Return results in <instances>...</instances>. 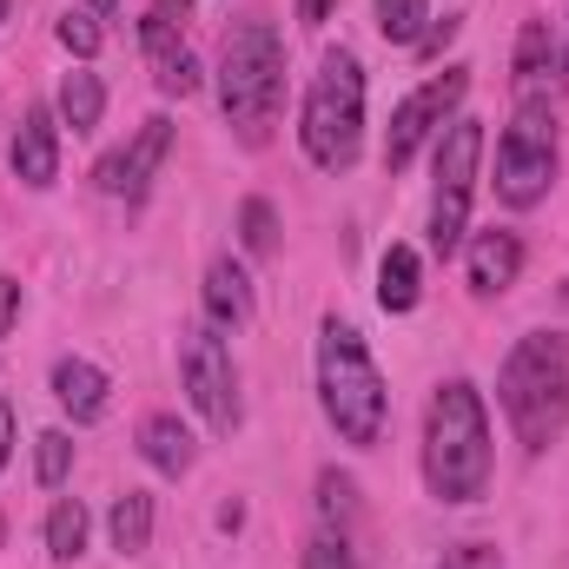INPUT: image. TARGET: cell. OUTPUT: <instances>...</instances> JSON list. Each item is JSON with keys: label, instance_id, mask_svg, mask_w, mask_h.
<instances>
[{"label": "cell", "instance_id": "cell-35", "mask_svg": "<svg viewBox=\"0 0 569 569\" xmlns=\"http://www.w3.org/2000/svg\"><path fill=\"white\" fill-rule=\"evenodd\" d=\"M563 73H569V33H563Z\"/></svg>", "mask_w": 569, "mask_h": 569}, {"label": "cell", "instance_id": "cell-26", "mask_svg": "<svg viewBox=\"0 0 569 569\" xmlns=\"http://www.w3.org/2000/svg\"><path fill=\"white\" fill-rule=\"evenodd\" d=\"M239 246H246V252H272V246H279V212H272V199H246V206H239Z\"/></svg>", "mask_w": 569, "mask_h": 569}, {"label": "cell", "instance_id": "cell-8", "mask_svg": "<svg viewBox=\"0 0 569 569\" xmlns=\"http://www.w3.org/2000/svg\"><path fill=\"white\" fill-rule=\"evenodd\" d=\"M179 378H186V398L219 437H232L246 418V398H239V365H232V345L219 325H192L186 345H179Z\"/></svg>", "mask_w": 569, "mask_h": 569}, {"label": "cell", "instance_id": "cell-20", "mask_svg": "<svg viewBox=\"0 0 569 569\" xmlns=\"http://www.w3.org/2000/svg\"><path fill=\"white\" fill-rule=\"evenodd\" d=\"M550 67H557L550 20H523V33H517V87H523V100H537V87L550 80Z\"/></svg>", "mask_w": 569, "mask_h": 569}, {"label": "cell", "instance_id": "cell-36", "mask_svg": "<svg viewBox=\"0 0 569 569\" xmlns=\"http://www.w3.org/2000/svg\"><path fill=\"white\" fill-rule=\"evenodd\" d=\"M0 20H7V0H0Z\"/></svg>", "mask_w": 569, "mask_h": 569}, {"label": "cell", "instance_id": "cell-31", "mask_svg": "<svg viewBox=\"0 0 569 569\" xmlns=\"http://www.w3.org/2000/svg\"><path fill=\"white\" fill-rule=\"evenodd\" d=\"M331 7H338V0H298V20H305V27H325Z\"/></svg>", "mask_w": 569, "mask_h": 569}, {"label": "cell", "instance_id": "cell-16", "mask_svg": "<svg viewBox=\"0 0 569 569\" xmlns=\"http://www.w3.org/2000/svg\"><path fill=\"white\" fill-rule=\"evenodd\" d=\"M140 457L159 470V477H186L199 450H192V430L179 425L172 411H152V418L140 425Z\"/></svg>", "mask_w": 569, "mask_h": 569}, {"label": "cell", "instance_id": "cell-18", "mask_svg": "<svg viewBox=\"0 0 569 569\" xmlns=\"http://www.w3.org/2000/svg\"><path fill=\"white\" fill-rule=\"evenodd\" d=\"M100 113H107V87H100V73H87V67H73L67 80H60V120L87 140L93 127H100Z\"/></svg>", "mask_w": 569, "mask_h": 569}, {"label": "cell", "instance_id": "cell-33", "mask_svg": "<svg viewBox=\"0 0 569 569\" xmlns=\"http://www.w3.org/2000/svg\"><path fill=\"white\" fill-rule=\"evenodd\" d=\"M152 13H159V20H172V27H186V13H192V0H152Z\"/></svg>", "mask_w": 569, "mask_h": 569}, {"label": "cell", "instance_id": "cell-4", "mask_svg": "<svg viewBox=\"0 0 569 569\" xmlns=\"http://www.w3.org/2000/svg\"><path fill=\"white\" fill-rule=\"evenodd\" d=\"M318 405L331 430L358 450H371L385 437V418H391V391L371 365V345L358 338V325L345 318H325L318 325Z\"/></svg>", "mask_w": 569, "mask_h": 569}, {"label": "cell", "instance_id": "cell-21", "mask_svg": "<svg viewBox=\"0 0 569 569\" xmlns=\"http://www.w3.org/2000/svg\"><path fill=\"white\" fill-rule=\"evenodd\" d=\"M318 517H325V530L351 537V523H358V483L345 470H318Z\"/></svg>", "mask_w": 569, "mask_h": 569}, {"label": "cell", "instance_id": "cell-11", "mask_svg": "<svg viewBox=\"0 0 569 569\" xmlns=\"http://www.w3.org/2000/svg\"><path fill=\"white\" fill-rule=\"evenodd\" d=\"M140 53H146V67H152V87H159L166 100H186V93L199 87V60H192V47L179 40L172 20L146 13L140 20Z\"/></svg>", "mask_w": 569, "mask_h": 569}, {"label": "cell", "instance_id": "cell-19", "mask_svg": "<svg viewBox=\"0 0 569 569\" xmlns=\"http://www.w3.org/2000/svg\"><path fill=\"white\" fill-rule=\"evenodd\" d=\"M107 537H113L120 557H140L146 543H152V497H146V490L113 497V510H107Z\"/></svg>", "mask_w": 569, "mask_h": 569}, {"label": "cell", "instance_id": "cell-1", "mask_svg": "<svg viewBox=\"0 0 569 569\" xmlns=\"http://www.w3.org/2000/svg\"><path fill=\"white\" fill-rule=\"evenodd\" d=\"M425 483L437 503H483V490H490V411L470 378H450L430 391Z\"/></svg>", "mask_w": 569, "mask_h": 569}, {"label": "cell", "instance_id": "cell-12", "mask_svg": "<svg viewBox=\"0 0 569 569\" xmlns=\"http://www.w3.org/2000/svg\"><path fill=\"white\" fill-rule=\"evenodd\" d=\"M7 159H13L20 186H33V192H47L60 179V127H53L47 107H27L20 113V133H13V152Z\"/></svg>", "mask_w": 569, "mask_h": 569}, {"label": "cell", "instance_id": "cell-14", "mask_svg": "<svg viewBox=\"0 0 569 569\" xmlns=\"http://www.w3.org/2000/svg\"><path fill=\"white\" fill-rule=\"evenodd\" d=\"M206 325H219V331L252 325V279H246V266L226 259V252L206 266Z\"/></svg>", "mask_w": 569, "mask_h": 569}, {"label": "cell", "instance_id": "cell-17", "mask_svg": "<svg viewBox=\"0 0 569 569\" xmlns=\"http://www.w3.org/2000/svg\"><path fill=\"white\" fill-rule=\"evenodd\" d=\"M418 298H425V259L411 246H391L378 266V305L391 318H405V311H418Z\"/></svg>", "mask_w": 569, "mask_h": 569}, {"label": "cell", "instance_id": "cell-9", "mask_svg": "<svg viewBox=\"0 0 569 569\" xmlns=\"http://www.w3.org/2000/svg\"><path fill=\"white\" fill-rule=\"evenodd\" d=\"M463 93H470V67H443L437 80H425L398 113H391V140H385V166L391 172H405L411 159H418V146L430 133H443L450 120H457V107H463Z\"/></svg>", "mask_w": 569, "mask_h": 569}, {"label": "cell", "instance_id": "cell-32", "mask_svg": "<svg viewBox=\"0 0 569 569\" xmlns=\"http://www.w3.org/2000/svg\"><path fill=\"white\" fill-rule=\"evenodd\" d=\"M7 457H13V405L0 398V470H7Z\"/></svg>", "mask_w": 569, "mask_h": 569}, {"label": "cell", "instance_id": "cell-6", "mask_svg": "<svg viewBox=\"0 0 569 569\" xmlns=\"http://www.w3.org/2000/svg\"><path fill=\"white\" fill-rule=\"evenodd\" d=\"M477 166H483V120L457 113L437 133V166H430V252L450 259L470 232V192H477Z\"/></svg>", "mask_w": 569, "mask_h": 569}, {"label": "cell", "instance_id": "cell-29", "mask_svg": "<svg viewBox=\"0 0 569 569\" xmlns=\"http://www.w3.org/2000/svg\"><path fill=\"white\" fill-rule=\"evenodd\" d=\"M20 325V279L13 272H0V338Z\"/></svg>", "mask_w": 569, "mask_h": 569}, {"label": "cell", "instance_id": "cell-34", "mask_svg": "<svg viewBox=\"0 0 569 569\" xmlns=\"http://www.w3.org/2000/svg\"><path fill=\"white\" fill-rule=\"evenodd\" d=\"M113 7H120V0H87V13H100V20H107Z\"/></svg>", "mask_w": 569, "mask_h": 569}, {"label": "cell", "instance_id": "cell-22", "mask_svg": "<svg viewBox=\"0 0 569 569\" xmlns=\"http://www.w3.org/2000/svg\"><path fill=\"white\" fill-rule=\"evenodd\" d=\"M47 550H53L60 563H73V557L87 550V510H80L73 497H60V503L47 510Z\"/></svg>", "mask_w": 569, "mask_h": 569}, {"label": "cell", "instance_id": "cell-30", "mask_svg": "<svg viewBox=\"0 0 569 569\" xmlns=\"http://www.w3.org/2000/svg\"><path fill=\"white\" fill-rule=\"evenodd\" d=\"M450 33H457V20H437V27H425V40H418V53H443V40H450Z\"/></svg>", "mask_w": 569, "mask_h": 569}, {"label": "cell", "instance_id": "cell-2", "mask_svg": "<svg viewBox=\"0 0 569 569\" xmlns=\"http://www.w3.org/2000/svg\"><path fill=\"white\" fill-rule=\"evenodd\" d=\"M497 405L523 450H550L569 430V331H523L497 371Z\"/></svg>", "mask_w": 569, "mask_h": 569}, {"label": "cell", "instance_id": "cell-10", "mask_svg": "<svg viewBox=\"0 0 569 569\" xmlns=\"http://www.w3.org/2000/svg\"><path fill=\"white\" fill-rule=\"evenodd\" d=\"M166 152H172V120H166V113H152L140 133H133V146H127V152L100 159V192H127V199H146V186L159 179Z\"/></svg>", "mask_w": 569, "mask_h": 569}, {"label": "cell", "instance_id": "cell-3", "mask_svg": "<svg viewBox=\"0 0 569 569\" xmlns=\"http://www.w3.org/2000/svg\"><path fill=\"white\" fill-rule=\"evenodd\" d=\"M219 107H226V127L246 146L272 140V120H279V107H284V40L266 13H246L226 33V53H219Z\"/></svg>", "mask_w": 569, "mask_h": 569}, {"label": "cell", "instance_id": "cell-23", "mask_svg": "<svg viewBox=\"0 0 569 569\" xmlns=\"http://www.w3.org/2000/svg\"><path fill=\"white\" fill-rule=\"evenodd\" d=\"M425 20H430V0H378V33L391 47H418Z\"/></svg>", "mask_w": 569, "mask_h": 569}, {"label": "cell", "instance_id": "cell-5", "mask_svg": "<svg viewBox=\"0 0 569 569\" xmlns=\"http://www.w3.org/2000/svg\"><path fill=\"white\" fill-rule=\"evenodd\" d=\"M298 146L318 172H351L365 146V60L351 47H331L311 73L305 113H298Z\"/></svg>", "mask_w": 569, "mask_h": 569}, {"label": "cell", "instance_id": "cell-13", "mask_svg": "<svg viewBox=\"0 0 569 569\" xmlns=\"http://www.w3.org/2000/svg\"><path fill=\"white\" fill-rule=\"evenodd\" d=\"M53 398H60V411H67L73 425H100L113 385H107L100 365H87V358H60V365H53Z\"/></svg>", "mask_w": 569, "mask_h": 569}, {"label": "cell", "instance_id": "cell-27", "mask_svg": "<svg viewBox=\"0 0 569 569\" xmlns=\"http://www.w3.org/2000/svg\"><path fill=\"white\" fill-rule=\"evenodd\" d=\"M298 569H358V557H351V537H345V530H318V537L305 543Z\"/></svg>", "mask_w": 569, "mask_h": 569}, {"label": "cell", "instance_id": "cell-7", "mask_svg": "<svg viewBox=\"0 0 569 569\" xmlns=\"http://www.w3.org/2000/svg\"><path fill=\"white\" fill-rule=\"evenodd\" d=\"M557 186V113L550 100H523L517 120L497 140V199L510 212H530Z\"/></svg>", "mask_w": 569, "mask_h": 569}, {"label": "cell", "instance_id": "cell-25", "mask_svg": "<svg viewBox=\"0 0 569 569\" xmlns=\"http://www.w3.org/2000/svg\"><path fill=\"white\" fill-rule=\"evenodd\" d=\"M53 33H60V47H67L73 60H93V53H100V40H107V27H100V13H80V7H67Z\"/></svg>", "mask_w": 569, "mask_h": 569}, {"label": "cell", "instance_id": "cell-28", "mask_svg": "<svg viewBox=\"0 0 569 569\" xmlns=\"http://www.w3.org/2000/svg\"><path fill=\"white\" fill-rule=\"evenodd\" d=\"M437 569H497V543H450Z\"/></svg>", "mask_w": 569, "mask_h": 569}, {"label": "cell", "instance_id": "cell-24", "mask_svg": "<svg viewBox=\"0 0 569 569\" xmlns=\"http://www.w3.org/2000/svg\"><path fill=\"white\" fill-rule=\"evenodd\" d=\"M33 470H40L47 490H60L67 470H73V437H67V430H40V437H33Z\"/></svg>", "mask_w": 569, "mask_h": 569}, {"label": "cell", "instance_id": "cell-15", "mask_svg": "<svg viewBox=\"0 0 569 569\" xmlns=\"http://www.w3.org/2000/svg\"><path fill=\"white\" fill-rule=\"evenodd\" d=\"M517 272H523V239H517V232H477V239H470V284H477L483 298L510 291Z\"/></svg>", "mask_w": 569, "mask_h": 569}]
</instances>
